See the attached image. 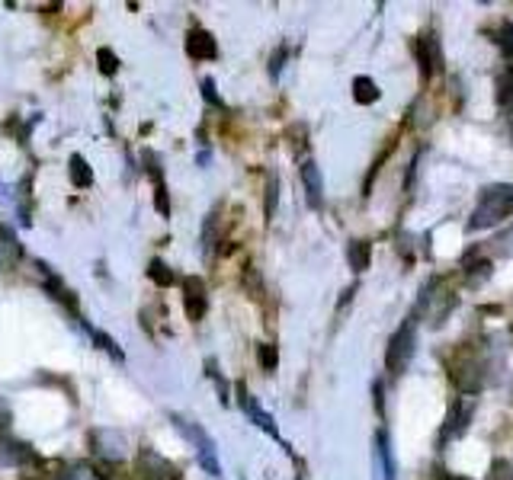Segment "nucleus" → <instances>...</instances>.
<instances>
[{"label":"nucleus","instance_id":"nucleus-24","mask_svg":"<svg viewBox=\"0 0 513 480\" xmlns=\"http://www.w3.org/2000/svg\"><path fill=\"white\" fill-rule=\"evenodd\" d=\"M277 202H279V180L277 173H270V183H267V218L277 214Z\"/></svg>","mask_w":513,"mask_h":480},{"label":"nucleus","instance_id":"nucleus-26","mask_svg":"<svg viewBox=\"0 0 513 480\" xmlns=\"http://www.w3.org/2000/svg\"><path fill=\"white\" fill-rule=\"evenodd\" d=\"M97 61H99V71H103V74H116L119 71V58H116V52H112V48H99Z\"/></svg>","mask_w":513,"mask_h":480},{"label":"nucleus","instance_id":"nucleus-18","mask_svg":"<svg viewBox=\"0 0 513 480\" xmlns=\"http://www.w3.org/2000/svg\"><path fill=\"white\" fill-rule=\"evenodd\" d=\"M256 362H260V369H264V371H277V365H279L277 346H273V343H260V346H256Z\"/></svg>","mask_w":513,"mask_h":480},{"label":"nucleus","instance_id":"nucleus-19","mask_svg":"<svg viewBox=\"0 0 513 480\" xmlns=\"http://www.w3.org/2000/svg\"><path fill=\"white\" fill-rule=\"evenodd\" d=\"M513 99V68H504L497 74V103L507 106Z\"/></svg>","mask_w":513,"mask_h":480},{"label":"nucleus","instance_id":"nucleus-6","mask_svg":"<svg viewBox=\"0 0 513 480\" xmlns=\"http://www.w3.org/2000/svg\"><path fill=\"white\" fill-rule=\"evenodd\" d=\"M414 58L417 65H421V74L424 80H430L436 71H440L443 65V48H440V39H436L434 33H424L414 39Z\"/></svg>","mask_w":513,"mask_h":480},{"label":"nucleus","instance_id":"nucleus-2","mask_svg":"<svg viewBox=\"0 0 513 480\" xmlns=\"http://www.w3.org/2000/svg\"><path fill=\"white\" fill-rule=\"evenodd\" d=\"M417 350V330H414V320H404L389 339V352H385V365H389V375L392 378H402L408 371L411 359H414Z\"/></svg>","mask_w":513,"mask_h":480},{"label":"nucleus","instance_id":"nucleus-7","mask_svg":"<svg viewBox=\"0 0 513 480\" xmlns=\"http://www.w3.org/2000/svg\"><path fill=\"white\" fill-rule=\"evenodd\" d=\"M183 308L193 324H199L209 311V295H205V282L199 276H186L183 279Z\"/></svg>","mask_w":513,"mask_h":480},{"label":"nucleus","instance_id":"nucleus-25","mask_svg":"<svg viewBox=\"0 0 513 480\" xmlns=\"http://www.w3.org/2000/svg\"><path fill=\"white\" fill-rule=\"evenodd\" d=\"M487 480H513V464L504 458H497L491 464V471H487Z\"/></svg>","mask_w":513,"mask_h":480},{"label":"nucleus","instance_id":"nucleus-21","mask_svg":"<svg viewBox=\"0 0 513 480\" xmlns=\"http://www.w3.org/2000/svg\"><path fill=\"white\" fill-rule=\"evenodd\" d=\"M379 458L385 464V480H395V458H392V448H389V435L379 433Z\"/></svg>","mask_w":513,"mask_h":480},{"label":"nucleus","instance_id":"nucleus-9","mask_svg":"<svg viewBox=\"0 0 513 480\" xmlns=\"http://www.w3.org/2000/svg\"><path fill=\"white\" fill-rule=\"evenodd\" d=\"M215 52H218V46H215V39H212L209 29L196 26L186 33V55H190L193 61H209V58H215Z\"/></svg>","mask_w":513,"mask_h":480},{"label":"nucleus","instance_id":"nucleus-12","mask_svg":"<svg viewBox=\"0 0 513 480\" xmlns=\"http://www.w3.org/2000/svg\"><path fill=\"white\" fill-rule=\"evenodd\" d=\"M302 183H305V189H309V205L321 208L324 205V176H321V167H318L315 161L302 163Z\"/></svg>","mask_w":513,"mask_h":480},{"label":"nucleus","instance_id":"nucleus-1","mask_svg":"<svg viewBox=\"0 0 513 480\" xmlns=\"http://www.w3.org/2000/svg\"><path fill=\"white\" fill-rule=\"evenodd\" d=\"M510 214H513V186L510 183H494V186H487L485 193H481L468 227H472V231H485V227L500 224V221L510 218Z\"/></svg>","mask_w":513,"mask_h":480},{"label":"nucleus","instance_id":"nucleus-20","mask_svg":"<svg viewBox=\"0 0 513 480\" xmlns=\"http://www.w3.org/2000/svg\"><path fill=\"white\" fill-rule=\"evenodd\" d=\"M14 256H20V244L7 227L0 224V260H14Z\"/></svg>","mask_w":513,"mask_h":480},{"label":"nucleus","instance_id":"nucleus-14","mask_svg":"<svg viewBox=\"0 0 513 480\" xmlns=\"http://www.w3.org/2000/svg\"><path fill=\"white\" fill-rule=\"evenodd\" d=\"M29 458H33L29 445H23V442L0 439V464H26Z\"/></svg>","mask_w":513,"mask_h":480},{"label":"nucleus","instance_id":"nucleus-16","mask_svg":"<svg viewBox=\"0 0 513 480\" xmlns=\"http://www.w3.org/2000/svg\"><path fill=\"white\" fill-rule=\"evenodd\" d=\"M68 167H71V183H74V186H80V189L93 186V170H90V163H87L80 154H71Z\"/></svg>","mask_w":513,"mask_h":480},{"label":"nucleus","instance_id":"nucleus-11","mask_svg":"<svg viewBox=\"0 0 513 480\" xmlns=\"http://www.w3.org/2000/svg\"><path fill=\"white\" fill-rule=\"evenodd\" d=\"M472 410H475V403H472V401H455L453 407H449V416H446V429H443L440 442H446V439H453V435L466 433L468 420H472Z\"/></svg>","mask_w":513,"mask_h":480},{"label":"nucleus","instance_id":"nucleus-28","mask_svg":"<svg viewBox=\"0 0 513 480\" xmlns=\"http://www.w3.org/2000/svg\"><path fill=\"white\" fill-rule=\"evenodd\" d=\"M61 480H99V477L90 471V467H84V464H80V467H71V471H68Z\"/></svg>","mask_w":513,"mask_h":480},{"label":"nucleus","instance_id":"nucleus-10","mask_svg":"<svg viewBox=\"0 0 513 480\" xmlns=\"http://www.w3.org/2000/svg\"><path fill=\"white\" fill-rule=\"evenodd\" d=\"M237 403H241V407H244V413H247L250 420L256 423V426L264 429V433H270L273 439H279V433H277V423H273V416L267 413V410H260V407H256V401H254V397H250V391L244 388V384H237Z\"/></svg>","mask_w":513,"mask_h":480},{"label":"nucleus","instance_id":"nucleus-13","mask_svg":"<svg viewBox=\"0 0 513 480\" xmlns=\"http://www.w3.org/2000/svg\"><path fill=\"white\" fill-rule=\"evenodd\" d=\"M372 260V247H369V240H350L347 244V263L353 273H362Z\"/></svg>","mask_w":513,"mask_h":480},{"label":"nucleus","instance_id":"nucleus-29","mask_svg":"<svg viewBox=\"0 0 513 480\" xmlns=\"http://www.w3.org/2000/svg\"><path fill=\"white\" fill-rule=\"evenodd\" d=\"M10 423H14V410H10V403L0 397V433H7Z\"/></svg>","mask_w":513,"mask_h":480},{"label":"nucleus","instance_id":"nucleus-17","mask_svg":"<svg viewBox=\"0 0 513 480\" xmlns=\"http://www.w3.org/2000/svg\"><path fill=\"white\" fill-rule=\"evenodd\" d=\"M148 276H152V282H158L161 288L173 286L177 282V276L171 273V266H167L164 260H152V266H148Z\"/></svg>","mask_w":513,"mask_h":480},{"label":"nucleus","instance_id":"nucleus-3","mask_svg":"<svg viewBox=\"0 0 513 480\" xmlns=\"http://www.w3.org/2000/svg\"><path fill=\"white\" fill-rule=\"evenodd\" d=\"M173 423H177V429L186 435V439L196 445V458L199 464L205 467V471L212 474V477H222V464H218V452H215V442L209 439V433H205L203 426H196L193 420H186V416L173 413Z\"/></svg>","mask_w":513,"mask_h":480},{"label":"nucleus","instance_id":"nucleus-33","mask_svg":"<svg viewBox=\"0 0 513 480\" xmlns=\"http://www.w3.org/2000/svg\"><path fill=\"white\" fill-rule=\"evenodd\" d=\"M510 131H513V116H510Z\"/></svg>","mask_w":513,"mask_h":480},{"label":"nucleus","instance_id":"nucleus-27","mask_svg":"<svg viewBox=\"0 0 513 480\" xmlns=\"http://www.w3.org/2000/svg\"><path fill=\"white\" fill-rule=\"evenodd\" d=\"M203 97L209 99L212 106H218V110H225V103H222V97H218L215 80H212V78H205V80H203Z\"/></svg>","mask_w":513,"mask_h":480},{"label":"nucleus","instance_id":"nucleus-22","mask_svg":"<svg viewBox=\"0 0 513 480\" xmlns=\"http://www.w3.org/2000/svg\"><path fill=\"white\" fill-rule=\"evenodd\" d=\"M494 39H497V48L504 52V58H513V23H500Z\"/></svg>","mask_w":513,"mask_h":480},{"label":"nucleus","instance_id":"nucleus-5","mask_svg":"<svg viewBox=\"0 0 513 480\" xmlns=\"http://www.w3.org/2000/svg\"><path fill=\"white\" fill-rule=\"evenodd\" d=\"M90 448L103 461H122L125 454H129V442H125V435L116 433V429H93Z\"/></svg>","mask_w":513,"mask_h":480},{"label":"nucleus","instance_id":"nucleus-15","mask_svg":"<svg viewBox=\"0 0 513 480\" xmlns=\"http://www.w3.org/2000/svg\"><path fill=\"white\" fill-rule=\"evenodd\" d=\"M379 97H382V90H379V84H375L372 78H356L353 80V99L360 106H372V103H379Z\"/></svg>","mask_w":513,"mask_h":480},{"label":"nucleus","instance_id":"nucleus-4","mask_svg":"<svg viewBox=\"0 0 513 480\" xmlns=\"http://www.w3.org/2000/svg\"><path fill=\"white\" fill-rule=\"evenodd\" d=\"M453 381L466 394H478L485 384V359H478L475 352H462L459 362H453Z\"/></svg>","mask_w":513,"mask_h":480},{"label":"nucleus","instance_id":"nucleus-31","mask_svg":"<svg viewBox=\"0 0 513 480\" xmlns=\"http://www.w3.org/2000/svg\"><path fill=\"white\" fill-rule=\"evenodd\" d=\"M375 410H379V413H382V407H385V403H382V384H375Z\"/></svg>","mask_w":513,"mask_h":480},{"label":"nucleus","instance_id":"nucleus-32","mask_svg":"<svg viewBox=\"0 0 513 480\" xmlns=\"http://www.w3.org/2000/svg\"><path fill=\"white\" fill-rule=\"evenodd\" d=\"M446 480H468V477H446Z\"/></svg>","mask_w":513,"mask_h":480},{"label":"nucleus","instance_id":"nucleus-30","mask_svg":"<svg viewBox=\"0 0 513 480\" xmlns=\"http://www.w3.org/2000/svg\"><path fill=\"white\" fill-rule=\"evenodd\" d=\"M286 52H289V48L279 46V48H277V55H273V61H270V78H273V80H277V78H279V71H283V58H286Z\"/></svg>","mask_w":513,"mask_h":480},{"label":"nucleus","instance_id":"nucleus-23","mask_svg":"<svg viewBox=\"0 0 513 480\" xmlns=\"http://www.w3.org/2000/svg\"><path fill=\"white\" fill-rule=\"evenodd\" d=\"M87 333H90V337L99 343V350H106V352H110V356L116 359V362H122V359H125V356H122V350H119V346H116V339H112V337H106V333H99V330H87Z\"/></svg>","mask_w":513,"mask_h":480},{"label":"nucleus","instance_id":"nucleus-8","mask_svg":"<svg viewBox=\"0 0 513 480\" xmlns=\"http://www.w3.org/2000/svg\"><path fill=\"white\" fill-rule=\"evenodd\" d=\"M139 467H141V477H145V480H180L177 467H173L167 458H161V454L148 452V448L141 452Z\"/></svg>","mask_w":513,"mask_h":480}]
</instances>
